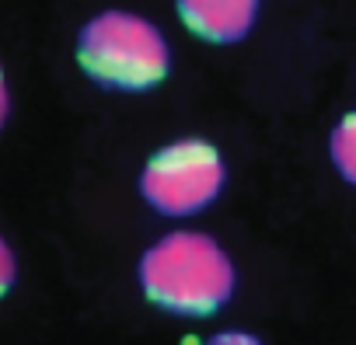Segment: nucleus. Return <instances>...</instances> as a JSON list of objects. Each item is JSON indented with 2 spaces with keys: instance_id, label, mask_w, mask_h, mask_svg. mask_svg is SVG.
<instances>
[{
  "instance_id": "f257e3e1",
  "label": "nucleus",
  "mask_w": 356,
  "mask_h": 345,
  "mask_svg": "<svg viewBox=\"0 0 356 345\" xmlns=\"http://www.w3.org/2000/svg\"><path fill=\"white\" fill-rule=\"evenodd\" d=\"M143 296L178 317H210L234 296L238 272L217 237L203 230H171L136 262Z\"/></svg>"
},
{
  "instance_id": "423d86ee",
  "label": "nucleus",
  "mask_w": 356,
  "mask_h": 345,
  "mask_svg": "<svg viewBox=\"0 0 356 345\" xmlns=\"http://www.w3.org/2000/svg\"><path fill=\"white\" fill-rule=\"evenodd\" d=\"M15 283H18V258H15V248L0 237V296H8Z\"/></svg>"
},
{
  "instance_id": "0eeeda50",
  "label": "nucleus",
  "mask_w": 356,
  "mask_h": 345,
  "mask_svg": "<svg viewBox=\"0 0 356 345\" xmlns=\"http://www.w3.org/2000/svg\"><path fill=\"white\" fill-rule=\"evenodd\" d=\"M207 345H262V338L252 335V331H238V328H231V331H217V335H210Z\"/></svg>"
},
{
  "instance_id": "6e6552de",
  "label": "nucleus",
  "mask_w": 356,
  "mask_h": 345,
  "mask_svg": "<svg viewBox=\"0 0 356 345\" xmlns=\"http://www.w3.org/2000/svg\"><path fill=\"white\" fill-rule=\"evenodd\" d=\"M8 115H11V87H8V74H4V63H0V129L8 126Z\"/></svg>"
},
{
  "instance_id": "39448f33",
  "label": "nucleus",
  "mask_w": 356,
  "mask_h": 345,
  "mask_svg": "<svg viewBox=\"0 0 356 345\" xmlns=\"http://www.w3.org/2000/svg\"><path fill=\"white\" fill-rule=\"evenodd\" d=\"M328 160L339 171V178L356 189V112L342 115L328 133Z\"/></svg>"
},
{
  "instance_id": "20e7f679",
  "label": "nucleus",
  "mask_w": 356,
  "mask_h": 345,
  "mask_svg": "<svg viewBox=\"0 0 356 345\" xmlns=\"http://www.w3.org/2000/svg\"><path fill=\"white\" fill-rule=\"evenodd\" d=\"M259 8L262 0H175L182 25L210 46H234L248 39L259 22Z\"/></svg>"
},
{
  "instance_id": "7ed1b4c3",
  "label": "nucleus",
  "mask_w": 356,
  "mask_h": 345,
  "mask_svg": "<svg viewBox=\"0 0 356 345\" xmlns=\"http://www.w3.org/2000/svg\"><path fill=\"white\" fill-rule=\"evenodd\" d=\"M224 185H227L224 153L217 143L203 136H178L157 146L136 178L140 199L154 213L171 220L203 213L220 199Z\"/></svg>"
},
{
  "instance_id": "f03ea898",
  "label": "nucleus",
  "mask_w": 356,
  "mask_h": 345,
  "mask_svg": "<svg viewBox=\"0 0 356 345\" xmlns=\"http://www.w3.org/2000/svg\"><path fill=\"white\" fill-rule=\"evenodd\" d=\"M77 67L105 91L140 94L168 81L171 46L164 32L133 11H98L77 32Z\"/></svg>"
}]
</instances>
